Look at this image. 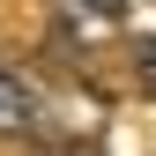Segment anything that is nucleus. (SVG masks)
Masks as SVG:
<instances>
[{
	"label": "nucleus",
	"instance_id": "nucleus-1",
	"mask_svg": "<svg viewBox=\"0 0 156 156\" xmlns=\"http://www.w3.org/2000/svg\"><path fill=\"white\" fill-rule=\"evenodd\" d=\"M30 119H37V97H30L23 82H15L8 67H0V134H23Z\"/></svg>",
	"mask_w": 156,
	"mask_h": 156
},
{
	"label": "nucleus",
	"instance_id": "nucleus-2",
	"mask_svg": "<svg viewBox=\"0 0 156 156\" xmlns=\"http://www.w3.org/2000/svg\"><path fill=\"white\" fill-rule=\"evenodd\" d=\"M67 8H74V15H89V23H112L126 0H67Z\"/></svg>",
	"mask_w": 156,
	"mask_h": 156
},
{
	"label": "nucleus",
	"instance_id": "nucleus-3",
	"mask_svg": "<svg viewBox=\"0 0 156 156\" xmlns=\"http://www.w3.org/2000/svg\"><path fill=\"white\" fill-rule=\"evenodd\" d=\"M141 89H149V97H156V60H149V67H141Z\"/></svg>",
	"mask_w": 156,
	"mask_h": 156
},
{
	"label": "nucleus",
	"instance_id": "nucleus-4",
	"mask_svg": "<svg viewBox=\"0 0 156 156\" xmlns=\"http://www.w3.org/2000/svg\"><path fill=\"white\" fill-rule=\"evenodd\" d=\"M45 156H82V149H45Z\"/></svg>",
	"mask_w": 156,
	"mask_h": 156
}]
</instances>
